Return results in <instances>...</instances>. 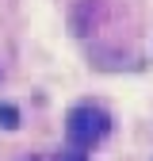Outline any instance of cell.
Segmentation results:
<instances>
[{"label": "cell", "mask_w": 153, "mask_h": 161, "mask_svg": "<svg viewBox=\"0 0 153 161\" xmlns=\"http://www.w3.org/2000/svg\"><path fill=\"white\" fill-rule=\"evenodd\" d=\"M111 130V115L103 108H96V104H81V108H73L69 111V138H73V146H96L100 138H107Z\"/></svg>", "instance_id": "1"}, {"label": "cell", "mask_w": 153, "mask_h": 161, "mask_svg": "<svg viewBox=\"0 0 153 161\" xmlns=\"http://www.w3.org/2000/svg\"><path fill=\"white\" fill-rule=\"evenodd\" d=\"M57 161H88V153H84L81 146H69V150H61V153H57Z\"/></svg>", "instance_id": "3"}, {"label": "cell", "mask_w": 153, "mask_h": 161, "mask_svg": "<svg viewBox=\"0 0 153 161\" xmlns=\"http://www.w3.org/2000/svg\"><path fill=\"white\" fill-rule=\"evenodd\" d=\"M0 127H8V130L19 127V111H15L12 104H0Z\"/></svg>", "instance_id": "2"}]
</instances>
